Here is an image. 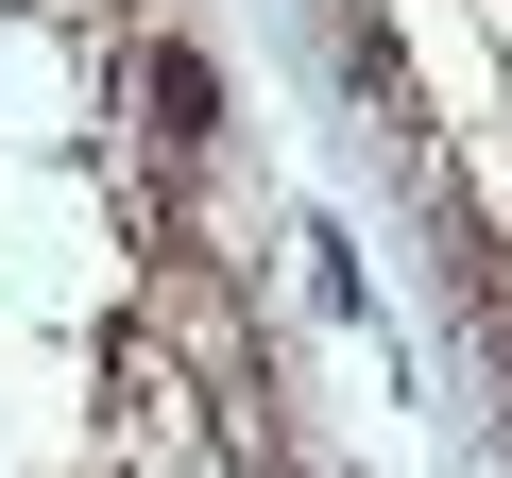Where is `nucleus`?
<instances>
[{"instance_id": "1", "label": "nucleus", "mask_w": 512, "mask_h": 478, "mask_svg": "<svg viewBox=\"0 0 512 478\" xmlns=\"http://www.w3.org/2000/svg\"><path fill=\"white\" fill-rule=\"evenodd\" d=\"M137 86H154V137H222V69H205L188 35H154V69H137Z\"/></svg>"}]
</instances>
